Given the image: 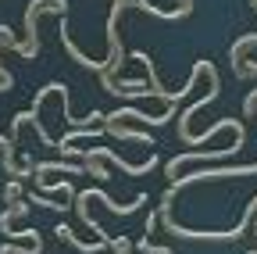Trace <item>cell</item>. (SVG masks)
Instances as JSON below:
<instances>
[{
	"label": "cell",
	"instance_id": "3",
	"mask_svg": "<svg viewBox=\"0 0 257 254\" xmlns=\"http://www.w3.org/2000/svg\"><path fill=\"white\" fill-rule=\"evenodd\" d=\"M54 233H57L61 240H68L72 247H79V250H104V243H107V240H93V243H89V240H79V236H75L68 226H64V222H61V226H57Z\"/></svg>",
	"mask_w": 257,
	"mask_h": 254
},
{
	"label": "cell",
	"instance_id": "5",
	"mask_svg": "<svg viewBox=\"0 0 257 254\" xmlns=\"http://www.w3.org/2000/svg\"><path fill=\"white\" fill-rule=\"evenodd\" d=\"M111 247H114L118 254H128V250H133V247H128V240H125V236H114V240H111Z\"/></svg>",
	"mask_w": 257,
	"mask_h": 254
},
{
	"label": "cell",
	"instance_id": "2",
	"mask_svg": "<svg viewBox=\"0 0 257 254\" xmlns=\"http://www.w3.org/2000/svg\"><path fill=\"white\" fill-rule=\"evenodd\" d=\"M229 176H257V161L253 165H243V168H200V172H193V176H175L168 194H175V190H182L189 183H200V179H229Z\"/></svg>",
	"mask_w": 257,
	"mask_h": 254
},
{
	"label": "cell",
	"instance_id": "4",
	"mask_svg": "<svg viewBox=\"0 0 257 254\" xmlns=\"http://www.w3.org/2000/svg\"><path fill=\"white\" fill-rule=\"evenodd\" d=\"M243 115H257V90L246 97V104H243Z\"/></svg>",
	"mask_w": 257,
	"mask_h": 254
},
{
	"label": "cell",
	"instance_id": "1",
	"mask_svg": "<svg viewBox=\"0 0 257 254\" xmlns=\"http://www.w3.org/2000/svg\"><path fill=\"white\" fill-rule=\"evenodd\" d=\"M43 11H57V15H68V4L64 0H32L29 4V11H25V33H29V40L25 43H11V50H18L22 57H32L40 50V36H36V18L43 15Z\"/></svg>",
	"mask_w": 257,
	"mask_h": 254
}]
</instances>
